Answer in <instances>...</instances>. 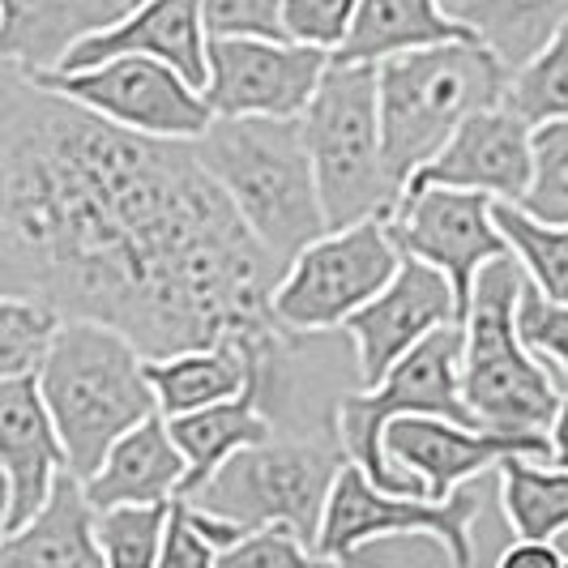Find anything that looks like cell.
Instances as JSON below:
<instances>
[{
    "label": "cell",
    "instance_id": "1",
    "mask_svg": "<svg viewBox=\"0 0 568 568\" xmlns=\"http://www.w3.org/2000/svg\"><path fill=\"white\" fill-rule=\"evenodd\" d=\"M283 270L193 142H159L18 73L0 82V283L99 321L145 359L235 342L278 368Z\"/></svg>",
    "mask_w": 568,
    "mask_h": 568
},
{
    "label": "cell",
    "instance_id": "2",
    "mask_svg": "<svg viewBox=\"0 0 568 568\" xmlns=\"http://www.w3.org/2000/svg\"><path fill=\"white\" fill-rule=\"evenodd\" d=\"M193 150L278 270L329 235L300 120H214Z\"/></svg>",
    "mask_w": 568,
    "mask_h": 568
},
{
    "label": "cell",
    "instance_id": "3",
    "mask_svg": "<svg viewBox=\"0 0 568 568\" xmlns=\"http://www.w3.org/2000/svg\"><path fill=\"white\" fill-rule=\"evenodd\" d=\"M39 394L57 419L69 454V475L78 484L103 466L115 440H124L138 424L159 415L142 346L99 321H64L57 346L39 372Z\"/></svg>",
    "mask_w": 568,
    "mask_h": 568
},
{
    "label": "cell",
    "instance_id": "4",
    "mask_svg": "<svg viewBox=\"0 0 568 568\" xmlns=\"http://www.w3.org/2000/svg\"><path fill=\"white\" fill-rule=\"evenodd\" d=\"M509 82L513 73L505 60L479 39L440 43L376 64L381 138L402 193L470 115L505 103Z\"/></svg>",
    "mask_w": 568,
    "mask_h": 568
},
{
    "label": "cell",
    "instance_id": "5",
    "mask_svg": "<svg viewBox=\"0 0 568 568\" xmlns=\"http://www.w3.org/2000/svg\"><path fill=\"white\" fill-rule=\"evenodd\" d=\"M526 283L530 278L513 253L491 261L479 274L470 313L462 321L466 329L462 394L484 432L542 436L565 398L551 368L521 342V329H517Z\"/></svg>",
    "mask_w": 568,
    "mask_h": 568
},
{
    "label": "cell",
    "instance_id": "6",
    "mask_svg": "<svg viewBox=\"0 0 568 568\" xmlns=\"http://www.w3.org/2000/svg\"><path fill=\"white\" fill-rule=\"evenodd\" d=\"M300 124L329 231L389 219L398 210L402 184L385 159L376 64H329Z\"/></svg>",
    "mask_w": 568,
    "mask_h": 568
},
{
    "label": "cell",
    "instance_id": "7",
    "mask_svg": "<svg viewBox=\"0 0 568 568\" xmlns=\"http://www.w3.org/2000/svg\"><path fill=\"white\" fill-rule=\"evenodd\" d=\"M462 355H466V329L445 325L419 342L376 389H359L338 402L334 436H338L342 454L376 487L398 491V496H424V487L406 479L385 454L389 424L424 415V419H454V424L479 427L462 394Z\"/></svg>",
    "mask_w": 568,
    "mask_h": 568
},
{
    "label": "cell",
    "instance_id": "8",
    "mask_svg": "<svg viewBox=\"0 0 568 568\" xmlns=\"http://www.w3.org/2000/svg\"><path fill=\"white\" fill-rule=\"evenodd\" d=\"M342 466H346L342 445L274 436L265 445H253L231 457L189 505L219 513L235 526H244L248 535L283 526L316 547Z\"/></svg>",
    "mask_w": 568,
    "mask_h": 568
},
{
    "label": "cell",
    "instance_id": "9",
    "mask_svg": "<svg viewBox=\"0 0 568 568\" xmlns=\"http://www.w3.org/2000/svg\"><path fill=\"white\" fill-rule=\"evenodd\" d=\"M402 248L389 235V219L321 235L283 270L274 286V321L291 342L342 329L398 278Z\"/></svg>",
    "mask_w": 568,
    "mask_h": 568
},
{
    "label": "cell",
    "instance_id": "10",
    "mask_svg": "<svg viewBox=\"0 0 568 568\" xmlns=\"http://www.w3.org/2000/svg\"><path fill=\"white\" fill-rule=\"evenodd\" d=\"M479 517V496L470 487H462L449 500H427V496H398L376 487L355 466L346 462L329 496V509L321 521V539L316 551L321 556H359L368 542L381 539H432L454 568L475 565V542H470V526Z\"/></svg>",
    "mask_w": 568,
    "mask_h": 568
},
{
    "label": "cell",
    "instance_id": "11",
    "mask_svg": "<svg viewBox=\"0 0 568 568\" xmlns=\"http://www.w3.org/2000/svg\"><path fill=\"white\" fill-rule=\"evenodd\" d=\"M27 82L43 85L129 133L159 138V142H197L219 120L197 85L184 82L171 64H159L150 57H115L94 69L39 73Z\"/></svg>",
    "mask_w": 568,
    "mask_h": 568
},
{
    "label": "cell",
    "instance_id": "12",
    "mask_svg": "<svg viewBox=\"0 0 568 568\" xmlns=\"http://www.w3.org/2000/svg\"><path fill=\"white\" fill-rule=\"evenodd\" d=\"M389 235L402 256L440 270L457 295V321H466L475 283L491 261L509 256V240L496 227V201L466 189H406L389 214Z\"/></svg>",
    "mask_w": 568,
    "mask_h": 568
},
{
    "label": "cell",
    "instance_id": "13",
    "mask_svg": "<svg viewBox=\"0 0 568 568\" xmlns=\"http://www.w3.org/2000/svg\"><path fill=\"white\" fill-rule=\"evenodd\" d=\"M334 57L308 43L210 39L205 103L219 120H300Z\"/></svg>",
    "mask_w": 568,
    "mask_h": 568
},
{
    "label": "cell",
    "instance_id": "14",
    "mask_svg": "<svg viewBox=\"0 0 568 568\" xmlns=\"http://www.w3.org/2000/svg\"><path fill=\"white\" fill-rule=\"evenodd\" d=\"M385 454L406 479L424 487L427 500H449L479 475L500 470L509 457H535L551 462V440L542 436H509V432H484L454 419H398L385 432Z\"/></svg>",
    "mask_w": 568,
    "mask_h": 568
},
{
    "label": "cell",
    "instance_id": "15",
    "mask_svg": "<svg viewBox=\"0 0 568 568\" xmlns=\"http://www.w3.org/2000/svg\"><path fill=\"white\" fill-rule=\"evenodd\" d=\"M445 325H462L454 286L440 270L406 256L398 278L342 325L359 359V385L376 389L419 342Z\"/></svg>",
    "mask_w": 568,
    "mask_h": 568
},
{
    "label": "cell",
    "instance_id": "16",
    "mask_svg": "<svg viewBox=\"0 0 568 568\" xmlns=\"http://www.w3.org/2000/svg\"><path fill=\"white\" fill-rule=\"evenodd\" d=\"M406 189H466L526 205L535 189V129L505 103L487 108L470 115Z\"/></svg>",
    "mask_w": 568,
    "mask_h": 568
},
{
    "label": "cell",
    "instance_id": "17",
    "mask_svg": "<svg viewBox=\"0 0 568 568\" xmlns=\"http://www.w3.org/2000/svg\"><path fill=\"white\" fill-rule=\"evenodd\" d=\"M0 475H4V535L27 530L48 509L69 475L57 419L39 394V376L0 381Z\"/></svg>",
    "mask_w": 568,
    "mask_h": 568
},
{
    "label": "cell",
    "instance_id": "18",
    "mask_svg": "<svg viewBox=\"0 0 568 568\" xmlns=\"http://www.w3.org/2000/svg\"><path fill=\"white\" fill-rule=\"evenodd\" d=\"M115 57H150L159 64H171L184 82H193L205 94V85H210L205 0H145L138 9H129L112 30L90 34L52 73L94 69Z\"/></svg>",
    "mask_w": 568,
    "mask_h": 568
},
{
    "label": "cell",
    "instance_id": "19",
    "mask_svg": "<svg viewBox=\"0 0 568 568\" xmlns=\"http://www.w3.org/2000/svg\"><path fill=\"white\" fill-rule=\"evenodd\" d=\"M124 13L129 0H0V64L18 78L52 73Z\"/></svg>",
    "mask_w": 568,
    "mask_h": 568
},
{
    "label": "cell",
    "instance_id": "20",
    "mask_svg": "<svg viewBox=\"0 0 568 568\" xmlns=\"http://www.w3.org/2000/svg\"><path fill=\"white\" fill-rule=\"evenodd\" d=\"M184 484H189V457L180 454L168 415H154L133 427L124 440H115V449L85 479L82 491L90 509L108 513L171 505L184 496Z\"/></svg>",
    "mask_w": 568,
    "mask_h": 568
},
{
    "label": "cell",
    "instance_id": "21",
    "mask_svg": "<svg viewBox=\"0 0 568 568\" xmlns=\"http://www.w3.org/2000/svg\"><path fill=\"white\" fill-rule=\"evenodd\" d=\"M150 385L159 398V415L180 419L205 406H223L231 398H244L253 385H265L270 398L278 389V368L261 364L235 342L219 346H197V351H180L168 359H150Z\"/></svg>",
    "mask_w": 568,
    "mask_h": 568
},
{
    "label": "cell",
    "instance_id": "22",
    "mask_svg": "<svg viewBox=\"0 0 568 568\" xmlns=\"http://www.w3.org/2000/svg\"><path fill=\"white\" fill-rule=\"evenodd\" d=\"M180 454L189 457V484L180 500H193L235 454L274 440V415H270V389L253 385L244 398H231L223 406H205L193 415L168 419Z\"/></svg>",
    "mask_w": 568,
    "mask_h": 568
},
{
    "label": "cell",
    "instance_id": "23",
    "mask_svg": "<svg viewBox=\"0 0 568 568\" xmlns=\"http://www.w3.org/2000/svg\"><path fill=\"white\" fill-rule=\"evenodd\" d=\"M462 39H475V30L440 0H364L346 43L334 52V64H381Z\"/></svg>",
    "mask_w": 568,
    "mask_h": 568
},
{
    "label": "cell",
    "instance_id": "24",
    "mask_svg": "<svg viewBox=\"0 0 568 568\" xmlns=\"http://www.w3.org/2000/svg\"><path fill=\"white\" fill-rule=\"evenodd\" d=\"M0 568H108L94 539V509L73 475L60 479L48 509L27 530L4 535Z\"/></svg>",
    "mask_w": 568,
    "mask_h": 568
},
{
    "label": "cell",
    "instance_id": "25",
    "mask_svg": "<svg viewBox=\"0 0 568 568\" xmlns=\"http://www.w3.org/2000/svg\"><path fill=\"white\" fill-rule=\"evenodd\" d=\"M462 22L517 73L568 27V0H470Z\"/></svg>",
    "mask_w": 568,
    "mask_h": 568
},
{
    "label": "cell",
    "instance_id": "26",
    "mask_svg": "<svg viewBox=\"0 0 568 568\" xmlns=\"http://www.w3.org/2000/svg\"><path fill=\"white\" fill-rule=\"evenodd\" d=\"M500 509L517 539L556 542L568 535V470L509 457L500 470Z\"/></svg>",
    "mask_w": 568,
    "mask_h": 568
},
{
    "label": "cell",
    "instance_id": "27",
    "mask_svg": "<svg viewBox=\"0 0 568 568\" xmlns=\"http://www.w3.org/2000/svg\"><path fill=\"white\" fill-rule=\"evenodd\" d=\"M496 227L505 231L530 286H539L551 304H568V223H542L526 205L496 201Z\"/></svg>",
    "mask_w": 568,
    "mask_h": 568
},
{
    "label": "cell",
    "instance_id": "28",
    "mask_svg": "<svg viewBox=\"0 0 568 568\" xmlns=\"http://www.w3.org/2000/svg\"><path fill=\"white\" fill-rule=\"evenodd\" d=\"M69 316L34 295H0V381L39 376Z\"/></svg>",
    "mask_w": 568,
    "mask_h": 568
},
{
    "label": "cell",
    "instance_id": "29",
    "mask_svg": "<svg viewBox=\"0 0 568 568\" xmlns=\"http://www.w3.org/2000/svg\"><path fill=\"white\" fill-rule=\"evenodd\" d=\"M171 505H145V509H108L94 513V539L108 568H163L168 547Z\"/></svg>",
    "mask_w": 568,
    "mask_h": 568
},
{
    "label": "cell",
    "instance_id": "30",
    "mask_svg": "<svg viewBox=\"0 0 568 568\" xmlns=\"http://www.w3.org/2000/svg\"><path fill=\"white\" fill-rule=\"evenodd\" d=\"M505 108H513L530 129L568 120V27L526 69L513 73Z\"/></svg>",
    "mask_w": 568,
    "mask_h": 568
},
{
    "label": "cell",
    "instance_id": "31",
    "mask_svg": "<svg viewBox=\"0 0 568 568\" xmlns=\"http://www.w3.org/2000/svg\"><path fill=\"white\" fill-rule=\"evenodd\" d=\"M219 568H381L376 560H368L364 551L359 556H346V560H334V556H321L313 542H304L295 530H256L244 542H235L231 551L219 556Z\"/></svg>",
    "mask_w": 568,
    "mask_h": 568
},
{
    "label": "cell",
    "instance_id": "32",
    "mask_svg": "<svg viewBox=\"0 0 568 568\" xmlns=\"http://www.w3.org/2000/svg\"><path fill=\"white\" fill-rule=\"evenodd\" d=\"M526 210L542 223H568V120L535 129V189Z\"/></svg>",
    "mask_w": 568,
    "mask_h": 568
},
{
    "label": "cell",
    "instance_id": "33",
    "mask_svg": "<svg viewBox=\"0 0 568 568\" xmlns=\"http://www.w3.org/2000/svg\"><path fill=\"white\" fill-rule=\"evenodd\" d=\"M517 329H521V342L551 368L556 385L568 394V304H551L539 286L526 283Z\"/></svg>",
    "mask_w": 568,
    "mask_h": 568
},
{
    "label": "cell",
    "instance_id": "34",
    "mask_svg": "<svg viewBox=\"0 0 568 568\" xmlns=\"http://www.w3.org/2000/svg\"><path fill=\"white\" fill-rule=\"evenodd\" d=\"M205 34L295 43L286 30V0H205Z\"/></svg>",
    "mask_w": 568,
    "mask_h": 568
},
{
    "label": "cell",
    "instance_id": "35",
    "mask_svg": "<svg viewBox=\"0 0 568 568\" xmlns=\"http://www.w3.org/2000/svg\"><path fill=\"white\" fill-rule=\"evenodd\" d=\"M364 0H286V30L295 43H308L321 52H338L355 27Z\"/></svg>",
    "mask_w": 568,
    "mask_h": 568
},
{
    "label": "cell",
    "instance_id": "36",
    "mask_svg": "<svg viewBox=\"0 0 568 568\" xmlns=\"http://www.w3.org/2000/svg\"><path fill=\"white\" fill-rule=\"evenodd\" d=\"M219 547L189 521V505L175 500L168 526V547H163V568H219Z\"/></svg>",
    "mask_w": 568,
    "mask_h": 568
},
{
    "label": "cell",
    "instance_id": "37",
    "mask_svg": "<svg viewBox=\"0 0 568 568\" xmlns=\"http://www.w3.org/2000/svg\"><path fill=\"white\" fill-rule=\"evenodd\" d=\"M496 568H565V556L556 542H530V539H517L513 547L500 551Z\"/></svg>",
    "mask_w": 568,
    "mask_h": 568
},
{
    "label": "cell",
    "instance_id": "38",
    "mask_svg": "<svg viewBox=\"0 0 568 568\" xmlns=\"http://www.w3.org/2000/svg\"><path fill=\"white\" fill-rule=\"evenodd\" d=\"M547 440H551V466L568 470V394L560 398V410L547 427Z\"/></svg>",
    "mask_w": 568,
    "mask_h": 568
},
{
    "label": "cell",
    "instance_id": "39",
    "mask_svg": "<svg viewBox=\"0 0 568 568\" xmlns=\"http://www.w3.org/2000/svg\"><path fill=\"white\" fill-rule=\"evenodd\" d=\"M440 4H445V9H449V13H454V18H462V9H466V4H470V0H440Z\"/></svg>",
    "mask_w": 568,
    "mask_h": 568
},
{
    "label": "cell",
    "instance_id": "40",
    "mask_svg": "<svg viewBox=\"0 0 568 568\" xmlns=\"http://www.w3.org/2000/svg\"><path fill=\"white\" fill-rule=\"evenodd\" d=\"M138 4H145V0H129V9H138Z\"/></svg>",
    "mask_w": 568,
    "mask_h": 568
},
{
    "label": "cell",
    "instance_id": "41",
    "mask_svg": "<svg viewBox=\"0 0 568 568\" xmlns=\"http://www.w3.org/2000/svg\"><path fill=\"white\" fill-rule=\"evenodd\" d=\"M565 568H568V560H565Z\"/></svg>",
    "mask_w": 568,
    "mask_h": 568
}]
</instances>
